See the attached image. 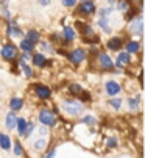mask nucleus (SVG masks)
Here are the masks:
<instances>
[{
    "label": "nucleus",
    "instance_id": "obj_28",
    "mask_svg": "<svg viewBox=\"0 0 145 158\" xmlns=\"http://www.w3.org/2000/svg\"><path fill=\"white\" fill-rule=\"evenodd\" d=\"M130 108L131 110H136L137 108V102H139V97H134V99H130Z\"/></svg>",
    "mask_w": 145,
    "mask_h": 158
},
{
    "label": "nucleus",
    "instance_id": "obj_25",
    "mask_svg": "<svg viewBox=\"0 0 145 158\" xmlns=\"http://www.w3.org/2000/svg\"><path fill=\"white\" fill-rule=\"evenodd\" d=\"M128 8H131V5H130L128 0H122V2L119 3V10H120V11L127 13V11H128Z\"/></svg>",
    "mask_w": 145,
    "mask_h": 158
},
{
    "label": "nucleus",
    "instance_id": "obj_26",
    "mask_svg": "<svg viewBox=\"0 0 145 158\" xmlns=\"http://www.w3.org/2000/svg\"><path fill=\"white\" fill-rule=\"evenodd\" d=\"M99 25H100V27H103V30H105L106 33H108V31H111V28H109V25L106 24V19H105V17H102V19L99 20Z\"/></svg>",
    "mask_w": 145,
    "mask_h": 158
},
{
    "label": "nucleus",
    "instance_id": "obj_37",
    "mask_svg": "<svg viewBox=\"0 0 145 158\" xmlns=\"http://www.w3.org/2000/svg\"><path fill=\"white\" fill-rule=\"evenodd\" d=\"M39 3L45 6V5H48V3H50V0H39Z\"/></svg>",
    "mask_w": 145,
    "mask_h": 158
},
{
    "label": "nucleus",
    "instance_id": "obj_36",
    "mask_svg": "<svg viewBox=\"0 0 145 158\" xmlns=\"http://www.w3.org/2000/svg\"><path fill=\"white\" fill-rule=\"evenodd\" d=\"M41 46H42V49H45V50H52V47H50V46H48V44H47V42H42V44H41Z\"/></svg>",
    "mask_w": 145,
    "mask_h": 158
},
{
    "label": "nucleus",
    "instance_id": "obj_8",
    "mask_svg": "<svg viewBox=\"0 0 145 158\" xmlns=\"http://www.w3.org/2000/svg\"><path fill=\"white\" fill-rule=\"evenodd\" d=\"M105 89H106V93H108L109 96H115V94L120 93V85L115 83V81H106Z\"/></svg>",
    "mask_w": 145,
    "mask_h": 158
},
{
    "label": "nucleus",
    "instance_id": "obj_21",
    "mask_svg": "<svg viewBox=\"0 0 145 158\" xmlns=\"http://www.w3.org/2000/svg\"><path fill=\"white\" fill-rule=\"evenodd\" d=\"M16 122H17V118L13 114V113H10V114L6 116V127L8 128H14L16 127Z\"/></svg>",
    "mask_w": 145,
    "mask_h": 158
},
{
    "label": "nucleus",
    "instance_id": "obj_35",
    "mask_svg": "<svg viewBox=\"0 0 145 158\" xmlns=\"http://www.w3.org/2000/svg\"><path fill=\"white\" fill-rule=\"evenodd\" d=\"M14 153H16V155H20V153H22V147H20V144H19V143L14 146Z\"/></svg>",
    "mask_w": 145,
    "mask_h": 158
},
{
    "label": "nucleus",
    "instance_id": "obj_9",
    "mask_svg": "<svg viewBox=\"0 0 145 158\" xmlns=\"http://www.w3.org/2000/svg\"><path fill=\"white\" fill-rule=\"evenodd\" d=\"M130 30L133 31V33H136V35H142V17L140 16H137L133 22H131V25H130Z\"/></svg>",
    "mask_w": 145,
    "mask_h": 158
},
{
    "label": "nucleus",
    "instance_id": "obj_30",
    "mask_svg": "<svg viewBox=\"0 0 145 158\" xmlns=\"http://www.w3.org/2000/svg\"><path fill=\"white\" fill-rule=\"evenodd\" d=\"M77 3V0H62V5L64 6H74Z\"/></svg>",
    "mask_w": 145,
    "mask_h": 158
},
{
    "label": "nucleus",
    "instance_id": "obj_18",
    "mask_svg": "<svg viewBox=\"0 0 145 158\" xmlns=\"http://www.w3.org/2000/svg\"><path fill=\"white\" fill-rule=\"evenodd\" d=\"M139 49H140V46H139V42H136V41H131V42L127 44V50L130 53H136V52H139Z\"/></svg>",
    "mask_w": 145,
    "mask_h": 158
},
{
    "label": "nucleus",
    "instance_id": "obj_12",
    "mask_svg": "<svg viewBox=\"0 0 145 158\" xmlns=\"http://www.w3.org/2000/svg\"><path fill=\"white\" fill-rule=\"evenodd\" d=\"M122 39H120V38H111L109 41H108V44H106V46H108V49L109 50H119L120 47H122Z\"/></svg>",
    "mask_w": 145,
    "mask_h": 158
},
{
    "label": "nucleus",
    "instance_id": "obj_11",
    "mask_svg": "<svg viewBox=\"0 0 145 158\" xmlns=\"http://www.w3.org/2000/svg\"><path fill=\"white\" fill-rule=\"evenodd\" d=\"M130 61H131V56H130V53H127V52H122L119 56H117V67H123V66H127V64H130Z\"/></svg>",
    "mask_w": 145,
    "mask_h": 158
},
{
    "label": "nucleus",
    "instance_id": "obj_24",
    "mask_svg": "<svg viewBox=\"0 0 145 158\" xmlns=\"http://www.w3.org/2000/svg\"><path fill=\"white\" fill-rule=\"evenodd\" d=\"M69 91H70V94H74V96H78L83 89H81V86L80 85H70L69 86Z\"/></svg>",
    "mask_w": 145,
    "mask_h": 158
},
{
    "label": "nucleus",
    "instance_id": "obj_33",
    "mask_svg": "<svg viewBox=\"0 0 145 158\" xmlns=\"http://www.w3.org/2000/svg\"><path fill=\"white\" fill-rule=\"evenodd\" d=\"M33 130H34V124H27V130H25V135L31 133Z\"/></svg>",
    "mask_w": 145,
    "mask_h": 158
},
{
    "label": "nucleus",
    "instance_id": "obj_10",
    "mask_svg": "<svg viewBox=\"0 0 145 158\" xmlns=\"http://www.w3.org/2000/svg\"><path fill=\"white\" fill-rule=\"evenodd\" d=\"M78 11L81 14H92L95 11V3L94 2H83L81 6L78 8Z\"/></svg>",
    "mask_w": 145,
    "mask_h": 158
},
{
    "label": "nucleus",
    "instance_id": "obj_7",
    "mask_svg": "<svg viewBox=\"0 0 145 158\" xmlns=\"http://www.w3.org/2000/svg\"><path fill=\"white\" fill-rule=\"evenodd\" d=\"M99 61H100V67L103 71H109L112 67V61H111L109 55H106V53H100L99 55Z\"/></svg>",
    "mask_w": 145,
    "mask_h": 158
},
{
    "label": "nucleus",
    "instance_id": "obj_2",
    "mask_svg": "<svg viewBox=\"0 0 145 158\" xmlns=\"http://www.w3.org/2000/svg\"><path fill=\"white\" fill-rule=\"evenodd\" d=\"M39 121L45 125V127H53L56 124V116L55 113H52L50 110H41L39 113Z\"/></svg>",
    "mask_w": 145,
    "mask_h": 158
},
{
    "label": "nucleus",
    "instance_id": "obj_32",
    "mask_svg": "<svg viewBox=\"0 0 145 158\" xmlns=\"http://www.w3.org/2000/svg\"><path fill=\"white\" fill-rule=\"evenodd\" d=\"M83 122H86V124H95V119L92 116H86V118H83Z\"/></svg>",
    "mask_w": 145,
    "mask_h": 158
},
{
    "label": "nucleus",
    "instance_id": "obj_27",
    "mask_svg": "<svg viewBox=\"0 0 145 158\" xmlns=\"http://www.w3.org/2000/svg\"><path fill=\"white\" fill-rule=\"evenodd\" d=\"M109 105H112L115 110H119V108H120V105H122V100H120V99H112V100L109 102Z\"/></svg>",
    "mask_w": 145,
    "mask_h": 158
},
{
    "label": "nucleus",
    "instance_id": "obj_4",
    "mask_svg": "<svg viewBox=\"0 0 145 158\" xmlns=\"http://www.w3.org/2000/svg\"><path fill=\"white\" fill-rule=\"evenodd\" d=\"M80 27H81V36H83L84 41H87L89 44H92L94 41H97V36H95V31L92 30V27L81 25V24H80Z\"/></svg>",
    "mask_w": 145,
    "mask_h": 158
},
{
    "label": "nucleus",
    "instance_id": "obj_3",
    "mask_svg": "<svg viewBox=\"0 0 145 158\" xmlns=\"http://www.w3.org/2000/svg\"><path fill=\"white\" fill-rule=\"evenodd\" d=\"M0 53H2V56H3L5 60H8V61L16 60L17 55H19L17 47L13 46V44H6V46H3V47H2V52H0Z\"/></svg>",
    "mask_w": 145,
    "mask_h": 158
},
{
    "label": "nucleus",
    "instance_id": "obj_15",
    "mask_svg": "<svg viewBox=\"0 0 145 158\" xmlns=\"http://www.w3.org/2000/svg\"><path fill=\"white\" fill-rule=\"evenodd\" d=\"M0 147L5 149V150H8V149L11 147V139H10V136H6V135H3V133H0Z\"/></svg>",
    "mask_w": 145,
    "mask_h": 158
},
{
    "label": "nucleus",
    "instance_id": "obj_6",
    "mask_svg": "<svg viewBox=\"0 0 145 158\" xmlns=\"http://www.w3.org/2000/svg\"><path fill=\"white\" fill-rule=\"evenodd\" d=\"M33 89H34V93H36V96L39 99H48L52 96V91L47 86H44V85H34Z\"/></svg>",
    "mask_w": 145,
    "mask_h": 158
},
{
    "label": "nucleus",
    "instance_id": "obj_20",
    "mask_svg": "<svg viewBox=\"0 0 145 158\" xmlns=\"http://www.w3.org/2000/svg\"><path fill=\"white\" fill-rule=\"evenodd\" d=\"M33 46H34V44H31L28 39H23V41L20 42V49H22L23 52H31V50H33Z\"/></svg>",
    "mask_w": 145,
    "mask_h": 158
},
{
    "label": "nucleus",
    "instance_id": "obj_1",
    "mask_svg": "<svg viewBox=\"0 0 145 158\" xmlns=\"http://www.w3.org/2000/svg\"><path fill=\"white\" fill-rule=\"evenodd\" d=\"M62 108L69 113L70 116H78L80 113L83 111V105L80 102H77V100H64Z\"/></svg>",
    "mask_w": 145,
    "mask_h": 158
},
{
    "label": "nucleus",
    "instance_id": "obj_31",
    "mask_svg": "<svg viewBox=\"0 0 145 158\" xmlns=\"http://www.w3.org/2000/svg\"><path fill=\"white\" fill-rule=\"evenodd\" d=\"M80 99L86 102V100H89V99H91V96H89V94H87L86 91H81V93H80Z\"/></svg>",
    "mask_w": 145,
    "mask_h": 158
},
{
    "label": "nucleus",
    "instance_id": "obj_13",
    "mask_svg": "<svg viewBox=\"0 0 145 158\" xmlns=\"http://www.w3.org/2000/svg\"><path fill=\"white\" fill-rule=\"evenodd\" d=\"M31 60H33V64L38 66V67H44L45 64H48V61L45 60V56L42 53H34Z\"/></svg>",
    "mask_w": 145,
    "mask_h": 158
},
{
    "label": "nucleus",
    "instance_id": "obj_38",
    "mask_svg": "<svg viewBox=\"0 0 145 158\" xmlns=\"http://www.w3.org/2000/svg\"><path fill=\"white\" fill-rule=\"evenodd\" d=\"M53 156H55V150H52L50 153H47V156H45V158H53Z\"/></svg>",
    "mask_w": 145,
    "mask_h": 158
},
{
    "label": "nucleus",
    "instance_id": "obj_16",
    "mask_svg": "<svg viewBox=\"0 0 145 158\" xmlns=\"http://www.w3.org/2000/svg\"><path fill=\"white\" fill-rule=\"evenodd\" d=\"M10 106H11V110H13V111H19V110L23 106V100H22V99H19V97H14V99H11Z\"/></svg>",
    "mask_w": 145,
    "mask_h": 158
},
{
    "label": "nucleus",
    "instance_id": "obj_19",
    "mask_svg": "<svg viewBox=\"0 0 145 158\" xmlns=\"http://www.w3.org/2000/svg\"><path fill=\"white\" fill-rule=\"evenodd\" d=\"M27 39H28L31 44H36V42L39 41V33H38L36 30H30L28 35H27Z\"/></svg>",
    "mask_w": 145,
    "mask_h": 158
},
{
    "label": "nucleus",
    "instance_id": "obj_22",
    "mask_svg": "<svg viewBox=\"0 0 145 158\" xmlns=\"http://www.w3.org/2000/svg\"><path fill=\"white\" fill-rule=\"evenodd\" d=\"M64 38H66V41H72L75 38V31H74V28H70V27H66L64 28Z\"/></svg>",
    "mask_w": 145,
    "mask_h": 158
},
{
    "label": "nucleus",
    "instance_id": "obj_17",
    "mask_svg": "<svg viewBox=\"0 0 145 158\" xmlns=\"http://www.w3.org/2000/svg\"><path fill=\"white\" fill-rule=\"evenodd\" d=\"M17 131H19V135H25V130H27V121L23 119V118H20V119H17Z\"/></svg>",
    "mask_w": 145,
    "mask_h": 158
},
{
    "label": "nucleus",
    "instance_id": "obj_34",
    "mask_svg": "<svg viewBox=\"0 0 145 158\" xmlns=\"http://www.w3.org/2000/svg\"><path fill=\"white\" fill-rule=\"evenodd\" d=\"M106 143H108V146H109V147H115V146H117V141H115L114 138H109Z\"/></svg>",
    "mask_w": 145,
    "mask_h": 158
},
{
    "label": "nucleus",
    "instance_id": "obj_14",
    "mask_svg": "<svg viewBox=\"0 0 145 158\" xmlns=\"http://www.w3.org/2000/svg\"><path fill=\"white\" fill-rule=\"evenodd\" d=\"M8 35L10 36H20L22 35V30L14 24V22H10V24H8Z\"/></svg>",
    "mask_w": 145,
    "mask_h": 158
},
{
    "label": "nucleus",
    "instance_id": "obj_29",
    "mask_svg": "<svg viewBox=\"0 0 145 158\" xmlns=\"http://www.w3.org/2000/svg\"><path fill=\"white\" fill-rule=\"evenodd\" d=\"M44 146H45V141H44V139H39V141H36L34 149H36V150H41V149H44Z\"/></svg>",
    "mask_w": 145,
    "mask_h": 158
},
{
    "label": "nucleus",
    "instance_id": "obj_23",
    "mask_svg": "<svg viewBox=\"0 0 145 158\" xmlns=\"http://www.w3.org/2000/svg\"><path fill=\"white\" fill-rule=\"evenodd\" d=\"M20 67H22V71H23V74H25L27 77H31L33 75V71H31V67L28 66V64H25L23 61H20Z\"/></svg>",
    "mask_w": 145,
    "mask_h": 158
},
{
    "label": "nucleus",
    "instance_id": "obj_5",
    "mask_svg": "<svg viewBox=\"0 0 145 158\" xmlns=\"http://www.w3.org/2000/svg\"><path fill=\"white\" fill-rule=\"evenodd\" d=\"M84 58H86V52H84L83 49H77V50H74V52L69 53V60L74 63V64H80Z\"/></svg>",
    "mask_w": 145,
    "mask_h": 158
}]
</instances>
